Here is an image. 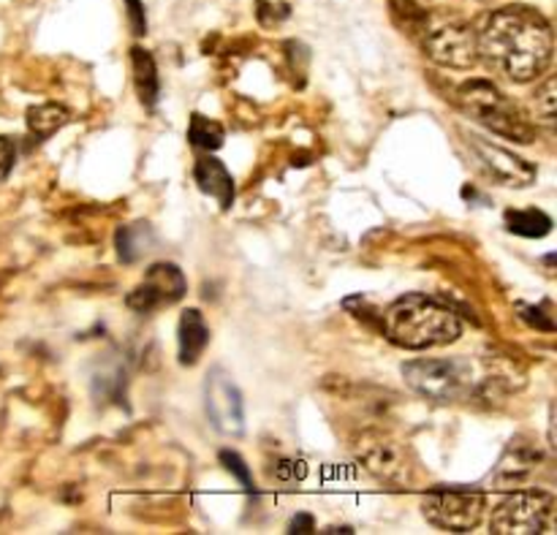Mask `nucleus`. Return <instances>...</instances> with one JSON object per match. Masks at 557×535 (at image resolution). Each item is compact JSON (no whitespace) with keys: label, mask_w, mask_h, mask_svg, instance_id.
<instances>
[{"label":"nucleus","mask_w":557,"mask_h":535,"mask_svg":"<svg viewBox=\"0 0 557 535\" xmlns=\"http://www.w3.org/2000/svg\"><path fill=\"white\" fill-rule=\"evenodd\" d=\"M411 38L435 65L444 69L468 71L479 63L476 27L451 11H424Z\"/></svg>","instance_id":"4"},{"label":"nucleus","mask_w":557,"mask_h":535,"mask_svg":"<svg viewBox=\"0 0 557 535\" xmlns=\"http://www.w3.org/2000/svg\"><path fill=\"white\" fill-rule=\"evenodd\" d=\"M205 411L212 427L223 435H243L245 402L243 391L223 368H212L205 381Z\"/></svg>","instance_id":"11"},{"label":"nucleus","mask_w":557,"mask_h":535,"mask_svg":"<svg viewBox=\"0 0 557 535\" xmlns=\"http://www.w3.org/2000/svg\"><path fill=\"white\" fill-rule=\"evenodd\" d=\"M177 357L183 368H194L196 362L201 359L205 348L210 346V326H207L205 315L199 313L196 308L185 310L180 315V326H177Z\"/></svg>","instance_id":"14"},{"label":"nucleus","mask_w":557,"mask_h":535,"mask_svg":"<svg viewBox=\"0 0 557 535\" xmlns=\"http://www.w3.org/2000/svg\"><path fill=\"white\" fill-rule=\"evenodd\" d=\"M71 120V112L60 103H41V107L27 109V130L36 141H47L49 136L58 134Z\"/></svg>","instance_id":"18"},{"label":"nucleus","mask_w":557,"mask_h":535,"mask_svg":"<svg viewBox=\"0 0 557 535\" xmlns=\"http://www.w3.org/2000/svg\"><path fill=\"white\" fill-rule=\"evenodd\" d=\"M542 460V449H539L528 435H517V438H511V444L506 446L504 457H500L498 468H495L493 473V482L498 484V487H520V484H525L528 478L536 473Z\"/></svg>","instance_id":"12"},{"label":"nucleus","mask_w":557,"mask_h":535,"mask_svg":"<svg viewBox=\"0 0 557 535\" xmlns=\"http://www.w3.org/2000/svg\"><path fill=\"white\" fill-rule=\"evenodd\" d=\"M403 378L424 400L449 402L466 400L473 391V368L468 359H413L403 364Z\"/></svg>","instance_id":"6"},{"label":"nucleus","mask_w":557,"mask_h":535,"mask_svg":"<svg viewBox=\"0 0 557 535\" xmlns=\"http://www.w3.org/2000/svg\"><path fill=\"white\" fill-rule=\"evenodd\" d=\"M354 457L362 462L368 473H373L379 482L392 487H406L413 482L417 460H413L411 446L395 433L381 427H364L351 438Z\"/></svg>","instance_id":"5"},{"label":"nucleus","mask_w":557,"mask_h":535,"mask_svg":"<svg viewBox=\"0 0 557 535\" xmlns=\"http://www.w3.org/2000/svg\"><path fill=\"white\" fill-rule=\"evenodd\" d=\"M194 179L199 185L201 194L212 196V199L221 204V210H232L234 204V179L228 174V169L223 166L218 158L212 155H201L196 158V166H194Z\"/></svg>","instance_id":"13"},{"label":"nucleus","mask_w":557,"mask_h":535,"mask_svg":"<svg viewBox=\"0 0 557 535\" xmlns=\"http://www.w3.org/2000/svg\"><path fill=\"white\" fill-rule=\"evenodd\" d=\"M288 533H294V535L315 533V520H313V514H308V511H299V514L294 517L292 522H288Z\"/></svg>","instance_id":"25"},{"label":"nucleus","mask_w":557,"mask_h":535,"mask_svg":"<svg viewBox=\"0 0 557 535\" xmlns=\"http://www.w3.org/2000/svg\"><path fill=\"white\" fill-rule=\"evenodd\" d=\"M557 500L547 489H522L500 500L490 520L493 535H549L555 533Z\"/></svg>","instance_id":"7"},{"label":"nucleus","mask_w":557,"mask_h":535,"mask_svg":"<svg viewBox=\"0 0 557 535\" xmlns=\"http://www.w3.org/2000/svg\"><path fill=\"white\" fill-rule=\"evenodd\" d=\"M504 221L511 234L525 239H542L553 232V217L544 210H536V207H528V210H506Z\"/></svg>","instance_id":"17"},{"label":"nucleus","mask_w":557,"mask_h":535,"mask_svg":"<svg viewBox=\"0 0 557 535\" xmlns=\"http://www.w3.org/2000/svg\"><path fill=\"white\" fill-rule=\"evenodd\" d=\"M479 38V60L511 82L539 79L553 63V25L531 5H504L484 20Z\"/></svg>","instance_id":"1"},{"label":"nucleus","mask_w":557,"mask_h":535,"mask_svg":"<svg viewBox=\"0 0 557 535\" xmlns=\"http://www.w3.org/2000/svg\"><path fill=\"white\" fill-rule=\"evenodd\" d=\"M16 163V141L9 136H0V183L11 174Z\"/></svg>","instance_id":"23"},{"label":"nucleus","mask_w":557,"mask_h":535,"mask_svg":"<svg viewBox=\"0 0 557 535\" xmlns=\"http://www.w3.org/2000/svg\"><path fill=\"white\" fill-rule=\"evenodd\" d=\"M455 103L471 120L482 123L493 134L517 145H531L536 139V128L528 120V114L490 79H468L457 87Z\"/></svg>","instance_id":"3"},{"label":"nucleus","mask_w":557,"mask_h":535,"mask_svg":"<svg viewBox=\"0 0 557 535\" xmlns=\"http://www.w3.org/2000/svg\"><path fill=\"white\" fill-rule=\"evenodd\" d=\"M188 141L196 147V150H221L223 141H226V130L218 120L205 117V114H190V125H188Z\"/></svg>","instance_id":"19"},{"label":"nucleus","mask_w":557,"mask_h":535,"mask_svg":"<svg viewBox=\"0 0 557 535\" xmlns=\"http://www.w3.org/2000/svg\"><path fill=\"white\" fill-rule=\"evenodd\" d=\"M152 242H156V234H152L150 223H131V226H120L117 234H114L117 259L123 261V264H136V261L150 250Z\"/></svg>","instance_id":"16"},{"label":"nucleus","mask_w":557,"mask_h":535,"mask_svg":"<svg viewBox=\"0 0 557 535\" xmlns=\"http://www.w3.org/2000/svg\"><path fill=\"white\" fill-rule=\"evenodd\" d=\"M321 533H346V535H351L354 527H348V525H343V527H326V531H321Z\"/></svg>","instance_id":"27"},{"label":"nucleus","mask_w":557,"mask_h":535,"mask_svg":"<svg viewBox=\"0 0 557 535\" xmlns=\"http://www.w3.org/2000/svg\"><path fill=\"white\" fill-rule=\"evenodd\" d=\"M128 3V16H131V30L136 36H145L147 33V14H145V5L141 0H125Z\"/></svg>","instance_id":"24"},{"label":"nucleus","mask_w":557,"mask_h":535,"mask_svg":"<svg viewBox=\"0 0 557 535\" xmlns=\"http://www.w3.org/2000/svg\"><path fill=\"white\" fill-rule=\"evenodd\" d=\"M275 476L281 478V482H294V478H302V462H292V460L277 462Z\"/></svg>","instance_id":"26"},{"label":"nucleus","mask_w":557,"mask_h":535,"mask_svg":"<svg viewBox=\"0 0 557 535\" xmlns=\"http://www.w3.org/2000/svg\"><path fill=\"white\" fill-rule=\"evenodd\" d=\"M131 69H134V85L139 92V101L147 109H156L158 98H161V79H158V69L152 54L145 47H131Z\"/></svg>","instance_id":"15"},{"label":"nucleus","mask_w":557,"mask_h":535,"mask_svg":"<svg viewBox=\"0 0 557 535\" xmlns=\"http://www.w3.org/2000/svg\"><path fill=\"white\" fill-rule=\"evenodd\" d=\"M218 460H221V465L226 468L228 473H232L234 478H237L239 484H243V489L248 495H253L256 493V484H253V473H250V468L245 465V460L243 457L237 455V451H221V455H218Z\"/></svg>","instance_id":"21"},{"label":"nucleus","mask_w":557,"mask_h":535,"mask_svg":"<svg viewBox=\"0 0 557 535\" xmlns=\"http://www.w3.org/2000/svg\"><path fill=\"white\" fill-rule=\"evenodd\" d=\"M185 294H188V281H185L183 270L177 264L158 261V264H152L145 272V281L125 297V304L134 313L147 315L161 308H169V304H177Z\"/></svg>","instance_id":"10"},{"label":"nucleus","mask_w":557,"mask_h":535,"mask_svg":"<svg viewBox=\"0 0 557 535\" xmlns=\"http://www.w3.org/2000/svg\"><path fill=\"white\" fill-rule=\"evenodd\" d=\"M517 310H520V319L528 321L531 326H536V329L542 332H555V321L553 315L544 310V304H525L520 302L517 304Z\"/></svg>","instance_id":"22"},{"label":"nucleus","mask_w":557,"mask_h":535,"mask_svg":"<svg viewBox=\"0 0 557 535\" xmlns=\"http://www.w3.org/2000/svg\"><path fill=\"white\" fill-rule=\"evenodd\" d=\"M531 117L536 120V125H544V128L553 130L557 120V82L555 76H549L536 92H533L531 101Z\"/></svg>","instance_id":"20"},{"label":"nucleus","mask_w":557,"mask_h":535,"mask_svg":"<svg viewBox=\"0 0 557 535\" xmlns=\"http://www.w3.org/2000/svg\"><path fill=\"white\" fill-rule=\"evenodd\" d=\"M487 498L471 487H438L422 498V514L446 533H471L482 522Z\"/></svg>","instance_id":"8"},{"label":"nucleus","mask_w":557,"mask_h":535,"mask_svg":"<svg viewBox=\"0 0 557 535\" xmlns=\"http://www.w3.org/2000/svg\"><path fill=\"white\" fill-rule=\"evenodd\" d=\"M381 332L395 346L408 351H428L460 340L462 321L457 319L455 310L424 294H406L381 313Z\"/></svg>","instance_id":"2"},{"label":"nucleus","mask_w":557,"mask_h":535,"mask_svg":"<svg viewBox=\"0 0 557 535\" xmlns=\"http://www.w3.org/2000/svg\"><path fill=\"white\" fill-rule=\"evenodd\" d=\"M462 141H466L476 169L490 183L504 185V188H531L536 183L539 169L522 155H517V152L493 145V141L479 134H468V130H462Z\"/></svg>","instance_id":"9"}]
</instances>
